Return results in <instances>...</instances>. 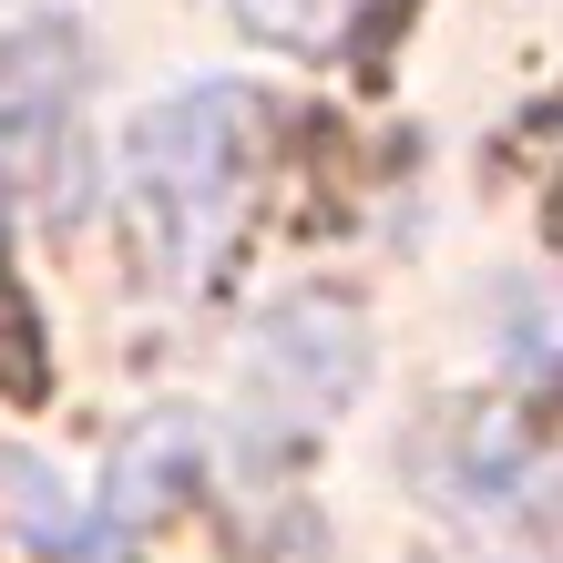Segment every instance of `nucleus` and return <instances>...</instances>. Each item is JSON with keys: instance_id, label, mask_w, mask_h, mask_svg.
<instances>
[{"instance_id": "6", "label": "nucleus", "mask_w": 563, "mask_h": 563, "mask_svg": "<svg viewBox=\"0 0 563 563\" xmlns=\"http://www.w3.org/2000/svg\"><path fill=\"white\" fill-rule=\"evenodd\" d=\"M123 543H134V533H123V522H92V533H82V543H62V553H73V563H134Z\"/></svg>"}, {"instance_id": "5", "label": "nucleus", "mask_w": 563, "mask_h": 563, "mask_svg": "<svg viewBox=\"0 0 563 563\" xmlns=\"http://www.w3.org/2000/svg\"><path fill=\"white\" fill-rule=\"evenodd\" d=\"M236 21L256 42H318V31L349 21V0H236Z\"/></svg>"}, {"instance_id": "1", "label": "nucleus", "mask_w": 563, "mask_h": 563, "mask_svg": "<svg viewBox=\"0 0 563 563\" xmlns=\"http://www.w3.org/2000/svg\"><path fill=\"white\" fill-rule=\"evenodd\" d=\"M246 134H256V103H246V92H225V82L164 103L144 134H134V185H144V216L164 225V256H175V267H195V256L236 225Z\"/></svg>"}, {"instance_id": "3", "label": "nucleus", "mask_w": 563, "mask_h": 563, "mask_svg": "<svg viewBox=\"0 0 563 563\" xmlns=\"http://www.w3.org/2000/svg\"><path fill=\"white\" fill-rule=\"evenodd\" d=\"M328 328H349L339 297H297L267 339H256V358H267V369H287V400H297V410H339L349 379H358V349H328V358H318Z\"/></svg>"}, {"instance_id": "4", "label": "nucleus", "mask_w": 563, "mask_h": 563, "mask_svg": "<svg viewBox=\"0 0 563 563\" xmlns=\"http://www.w3.org/2000/svg\"><path fill=\"white\" fill-rule=\"evenodd\" d=\"M185 472H195V430H185V420H164V430H144V441H123L113 492H103V522H123V533H134L144 503L164 512V503L185 492Z\"/></svg>"}, {"instance_id": "2", "label": "nucleus", "mask_w": 563, "mask_h": 563, "mask_svg": "<svg viewBox=\"0 0 563 563\" xmlns=\"http://www.w3.org/2000/svg\"><path fill=\"white\" fill-rule=\"evenodd\" d=\"M62 113H73V31L42 21V31H21L11 52H0V154H42L62 134Z\"/></svg>"}]
</instances>
